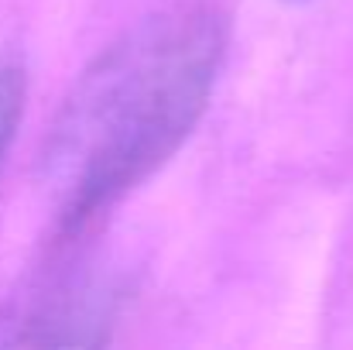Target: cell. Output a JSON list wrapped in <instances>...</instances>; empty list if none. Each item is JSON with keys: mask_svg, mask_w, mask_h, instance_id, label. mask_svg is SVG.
<instances>
[{"mask_svg": "<svg viewBox=\"0 0 353 350\" xmlns=\"http://www.w3.org/2000/svg\"><path fill=\"white\" fill-rule=\"evenodd\" d=\"M110 316V289L62 278L0 313V344H100Z\"/></svg>", "mask_w": 353, "mask_h": 350, "instance_id": "2", "label": "cell"}, {"mask_svg": "<svg viewBox=\"0 0 353 350\" xmlns=\"http://www.w3.org/2000/svg\"><path fill=\"white\" fill-rule=\"evenodd\" d=\"M24 97H28V69L17 52H0V162L14 141V130L24 114Z\"/></svg>", "mask_w": 353, "mask_h": 350, "instance_id": "3", "label": "cell"}, {"mask_svg": "<svg viewBox=\"0 0 353 350\" xmlns=\"http://www.w3.org/2000/svg\"><path fill=\"white\" fill-rule=\"evenodd\" d=\"M227 55V17L182 0L130 28L76 83L52 134L59 244H76L192 134Z\"/></svg>", "mask_w": 353, "mask_h": 350, "instance_id": "1", "label": "cell"}]
</instances>
